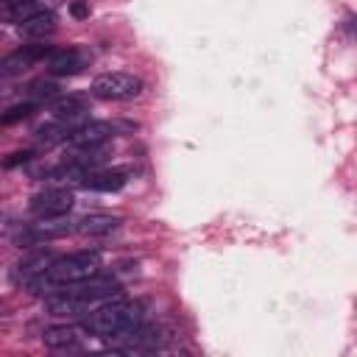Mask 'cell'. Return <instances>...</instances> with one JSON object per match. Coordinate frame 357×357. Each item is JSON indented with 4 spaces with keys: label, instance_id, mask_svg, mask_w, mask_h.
<instances>
[{
    "label": "cell",
    "instance_id": "cell-1",
    "mask_svg": "<svg viewBox=\"0 0 357 357\" xmlns=\"http://www.w3.org/2000/svg\"><path fill=\"white\" fill-rule=\"evenodd\" d=\"M142 326V304L128 298H112L106 304H98L81 318V329L92 337L103 340H126Z\"/></svg>",
    "mask_w": 357,
    "mask_h": 357
},
{
    "label": "cell",
    "instance_id": "cell-2",
    "mask_svg": "<svg viewBox=\"0 0 357 357\" xmlns=\"http://www.w3.org/2000/svg\"><path fill=\"white\" fill-rule=\"evenodd\" d=\"M100 262H103L100 251H89V248L73 251L67 257H56L53 265L45 273H39L36 279H31L25 284V290L28 293H39V296L56 293V290H61L67 284H75V282H84V279L100 273Z\"/></svg>",
    "mask_w": 357,
    "mask_h": 357
},
{
    "label": "cell",
    "instance_id": "cell-3",
    "mask_svg": "<svg viewBox=\"0 0 357 357\" xmlns=\"http://www.w3.org/2000/svg\"><path fill=\"white\" fill-rule=\"evenodd\" d=\"M98 100H131L142 92V78L134 73H100L89 89Z\"/></svg>",
    "mask_w": 357,
    "mask_h": 357
},
{
    "label": "cell",
    "instance_id": "cell-4",
    "mask_svg": "<svg viewBox=\"0 0 357 357\" xmlns=\"http://www.w3.org/2000/svg\"><path fill=\"white\" fill-rule=\"evenodd\" d=\"M67 287H70L75 296H81L89 310H95L98 304H106V301L123 296L120 282H117L114 276H103V273H95V276H89V279H84V282H75V284H67Z\"/></svg>",
    "mask_w": 357,
    "mask_h": 357
},
{
    "label": "cell",
    "instance_id": "cell-5",
    "mask_svg": "<svg viewBox=\"0 0 357 357\" xmlns=\"http://www.w3.org/2000/svg\"><path fill=\"white\" fill-rule=\"evenodd\" d=\"M73 204H75V198H73L70 190H64V187H47V190H42V192H36L31 198L28 209L39 220H53V218H64L73 209Z\"/></svg>",
    "mask_w": 357,
    "mask_h": 357
},
{
    "label": "cell",
    "instance_id": "cell-6",
    "mask_svg": "<svg viewBox=\"0 0 357 357\" xmlns=\"http://www.w3.org/2000/svg\"><path fill=\"white\" fill-rule=\"evenodd\" d=\"M50 112H53V117L70 123L73 131H75L78 126H84V123L89 120V95H84V92L59 95V98L50 103Z\"/></svg>",
    "mask_w": 357,
    "mask_h": 357
},
{
    "label": "cell",
    "instance_id": "cell-7",
    "mask_svg": "<svg viewBox=\"0 0 357 357\" xmlns=\"http://www.w3.org/2000/svg\"><path fill=\"white\" fill-rule=\"evenodd\" d=\"M53 53H56V47H53V45H22L20 50L8 53V56L0 61V73H3L6 78L20 75V73H22V70H28L33 61H39V59H50Z\"/></svg>",
    "mask_w": 357,
    "mask_h": 357
},
{
    "label": "cell",
    "instance_id": "cell-8",
    "mask_svg": "<svg viewBox=\"0 0 357 357\" xmlns=\"http://www.w3.org/2000/svg\"><path fill=\"white\" fill-rule=\"evenodd\" d=\"M117 134L114 123L106 120H86L84 126H78L70 137V148H103L112 137Z\"/></svg>",
    "mask_w": 357,
    "mask_h": 357
},
{
    "label": "cell",
    "instance_id": "cell-9",
    "mask_svg": "<svg viewBox=\"0 0 357 357\" xmlns=\"http://www.w3.org/2000/svg\"><path fill=\"white\" fill-rule=\"evenodd\" d=\"M89 61H92V56H89V50H84V47H59V50L47 59V70H50L53 75H75V73H81Z\"/></svg>",
    "mask_w": 357,
    "mask_h": 357
},
{
    "label": "cell",
    "instance_id": "cell-10",
    "mask_svg": "<svg viewBox=\"0 0 357 357\" xmlns=\"http://www.w3.org/2000/svg\"><path fill=\"white\" fill-rule=\"evenodd\" d=\"M128 181V170L126 167H112V170H92L81 184L92 192H117L123 190Z\"/></svg>",
    "mask_w": 357,
    "mask_h": 357
},
{
    "label": "cell",
    "instance_id": "cell-11",
    "mask_svg": "<svg viewBox=\"0 0 357 357\" xmlns=\"http://www.w3.org/2000/svg\"><path fill=\"white\" fill-rule=\"evenodd\" d=\"M53 259H56V254H50V251H33V254H28L25 259H20L17 265H14V279L25 287L31 279H36L39 273H45L50 265H53Z\"/></svg>",
    "mask_w": 357,
    "mask_h": 357
},
{
    "label": "cell",
    "instance_id": "cell-12",
    "mask_svg": "<svg viewBox=\"0 0 357 357\" xmlns=\"http://www.w3.org/2000/svg\"><path fill=\"white\" fill-rule=\"evenodd\" d=\"M81 332L84 329H75V326H50V329H45L42 340L53 351H70V349L81 346Z\"/></svg>",
    "mask_w": 357,
    "mask_h": 357
},
{
    "label": "cell",
    "instance_id": "cell-13",
    "mask_svg": "<svg viewBox=\"0 0 357 357\" xmlns=\"http://www.w3.org/2000/svg\"><path fill=\"white\" fill-rule=\"evenodd\" d=\"M117 226H120V218H114V215H103V212H95V215L81 218L75 229H78L81 234H86V237H106V234L117 231Z\"/></svg>",
    "mask_w": 357,
    "mask_h": 357
},
{
    "label": "cell",
    "instance_id": "cell-14",
    "mask_svg": "<svg viewBox=\"0 0 357 357\" xmlns=\"http://www.w3.org/2000/svg\"><path fill=\"white\" fill-rule=\"evenodd\" d=\"M56 31V14L53 11H39V14H33L31 20H25V22H20V33H25V36H31V39H45V36H50Z\"/></svg>",
    "mask_w": 357,
    "mask_h": 357
},
{
    "label": "cell",
    "instance_id": "cell-15",
    "mask_svg": "<svg viewBox=\"0 0 357 357\" xmlns=\"http://www.w3.org/2000/svg\"><path fill=\"white\" fill-rule=\"evenodd\" d=\"M39 11H45V6L39 0H25V3H14V6H3V17L8 22H17V25L25 22V20H31Z\"/></svg>",
    "mask_w": 357,
    "mask_h": 357
},
{
    "label": "cell",
    "instance_id": "cell-16",
    "mask_svg": "<svg viewBox=\"0 0 357 357\" xmlns=\"http://www.w3.org/2000/svg\"><path fill=\"white\" fill-rule=\"evenodd\" d=\"M59 98V84L50 81V78H36L28 84V100H36V103H45V100H56Z\"/></svg>",
    "mask_w": 357,
    "mask_h": 357
},
{
    "label": "cell",
    "instance_id": "cell-17",
    "mask_svg": "<svg viewBox=\"0 0 357 357\" xmlns=\"http://www.w3.org/2000/svg\"><path fill=\"white\" fill-rule=\"evenodd\" d=\"M33 112H36V100H25V103H17V106L6 109V114H3V123H6V126H11V123H17V120H25V117H31Z\"/></svg>",
    "mask_w": 357,
    "mask_h": 357
},
{
    "label": "cell",
    "instance_id": "cell-18",
    "mask_svg": "<svg viewBox=\"0 0 357 357\" xmlns=\"http://www.w3.org/2000/svg\"><path fill=\"white\" fill-rule=\"evenodd\" d=\"M89 11H92V8H89L86 0H73V3H70V14H73L75 20H89Z\"/></svg>",
    "mask_w": 357,
    "mask_h": 357
},
{
    "label": "cell",
    "instance_id": "cell-19",
    "mask_svg": "<svg viewBox=\"0 0 357 357\" xmlns=\"http://www.w3.org/2000/svg\"><path fill=\"white\" fill-rule=\"evenodd\" d=\"M31 159H33L31 151H17V153H11L3 165H6V167H14V165H25V162H31Z\"/></svg>",
    "mask_w": 357,
    "mask_h": 357
},
{
    "label": "cell",
    "instance_id": "cell-20",
    "mask_svg": "<svg viewBox=\"0 0 357 357\" xmlns=\"http://www.w3.org/2000/svg\"><path fill=\"white\" fill-rule=\"evenodd\" d=\"M14 3H25V0H3V6H14Z\"/></svg>",
    "mask_w": 357,
    "mask_h": 357
}]
</instances>
